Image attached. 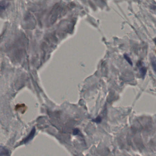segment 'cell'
Masks as SVG:
<instances>
[{
	"label": "cell",
	"mask_w": 156,
	"mask_h": 156,
	"mask_svg": "<svg viewBox=\"0 0 156 156\" xmlns=\"http://www.w3.org/2000/svg\"><path fill=\"white\" fill-rule=\"evenodd\" d=\"M35 128H34L32 129L31 131L30 134H29V136L26 137V138L25 139V140H24V143H27V142H29L30 140H31L34 137V135H35Z\"/></svg>",
	"instance_id": "cell-1"
},
{
	"label": "cell",
	"mask_w": 156,
	"mask_h": 156,
	"mask_svg": "<svg viewBox=\"0 0 156 156\" xmlns=\"http://www.w3.org/2000/svg\"><path fill=\"white\" fill-rule=\"evenodd\" d=\"M8 6V3L6 1H2L0 2V14L5 11Z\"/></svg>",
	"instance_id": "cell-3"
},
{
	"label": "cell",
	"mask_w": 156,
	"mask_h": 156,
	"mask_svg": "<svg viewBox=\"0 0 156 156\" xmlns=\"http://www.w3.org/2000/svg\"><path fill=\"white\" fill-rule=\"evenodd\" d=\"M79 130L77 129H74L73 132V134L74 135H76L79 133Z\"/></svg>",
	"instance_id": "cell-7"
},
{
	"label": "cell",
	"mask_w": 156,
	"mask_h": 156,
	"mask_svg": "<svg viewBox=\"0 0 156 156\" xmlns=\"http://www.w3.org/2000/svg\"><path fill=\"white\" fill-rule=\"evenodd\" d=\"M9 151L8 149L0 146V156H9Z\"/></svg>",
	"instance_id": "cell-2"
},
{
	"label": "cell",
	"mask_w": 156,
	"mask_h": 156,
	"mask_svg": "<svg viewBox=\"0 0 156 156\" xmlns=\"http://www.w3.org/2000/svg\"><path fill=\"white\" fill-rule=\"evenodd\" d=\"M93 121L96 122V123H100L101 121V118L99 116L97 118H96L95 119H94Z\"/></svg>",
	"instance_id": "cell-6"
},
{
	"label": "cell",
	"mask_w": 156,
	"mask_h": 156,
	"mask_svg": "<svg viewBox=\"0 0 156 156\" xmlns=\"http://www.w3.org/2000/svg\"><path fill=\"white\" fill-rule=\"evenodd\" d=\"M125 59H126V61H127L128 62V63H129V64L131 65V66L132 65V62H131V60H130V58H129V56H128L127 55H125Z\"/></svg>",
	"instance_id": "cell-5"
},
{
	"label": "cell",
	"mask_w": 156,
	"mask_h": 156,
	"mask_svg": "<svg viewBox=\"0 0 156 156\" xmlns=\"http://www.w3.org/2000/svg\"><path fill=\"white\" fill-rule=\"evenodd\" d=\"M140 66H141L140 68V72L141 76L144 78V76L146 75V73H147V69L144 66H141V65H140Z\"/></svg>",
	"instance_id": "cell-4"
}]
</instances>
